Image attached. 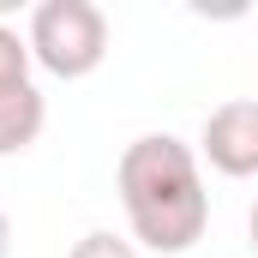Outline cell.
<instances>
[{"label": "cell", "mask_w": 258, "mask_h": 258, "mask_svg": "<svg viewBox=\"0 0 258 258\" xmlns=\"http://www.w3.org/2000/svg\"><path fill=\"white\" fill-rule=\"evenodd\" d=\"M120 204H126L132 234L150 252H186L204 240L210 222V192L198 174L192 144L174 132H144L120 156Z\"/></svg>", "instance_id": "6da1fadb"}, {"label": "cell", "mask_w": 258, "mask_h": 258, "mask_svg": "<svg viewBox=\"0 0 258 258\" xmlns=\"http://www.w3.org/2000/svg\"><path fill=\"white\" fill-rule=\"evenodd\" d=\"M246 234H252V258H258V198H252V216H246Z\"/></svg>", "instance_id": "ba28073f"}, {"label": "cell", "mask_w": 258, "mask_h": 258, "mask_svg": "<svg viewBox=\"0 0 258 258\" xmlns=\"http://www.w3.org/2000/svg\"><path fill=\"white\" fill-rule=\"evenodd\" d=\"M12 84H30V42L0 24V90H12Z\"/></svg>", "instance_id": "5b68a950"}, {"label": "cell", "mask_w": 258, "mask_h": 258, "mask_svg": "<svg viewBox=\"0 0 258 258\" xmlns=\"http://www.w3.org/2000/svg\"><path fill=\"white\" fill-rule=\"evenodd\" d=\"M72 258H138V252H132L120 234H108V228H90V234L72 246Z\"/></svg>", "instance_id": "8992f818"}, {"label": "cell", "mask_w": 258, "mask_h": 258, "mask_svg": "<svg viewBox=\"0 0 258 258\" xmlns=\"http://www.w3.org/2000/svg\"><path fill=\"white\" fill-rule=\"evenodd\" d=\"M42 120H48V102L36 84H12L0 90V156H18L42 138Z\"/></svg>", "instance_id": "277c9868"}, {"label": "cell", "mask_w": 258, "mask_h": 258, "mask_svg": "<svg viewBox=\"0 0 258 258\" xmlns=\"http://www.w3.org/2000/svg\"><path fill=\"white\" fill-rule=\"evenodd\" d=\"M30 60L54 78H90L108 54V18L90 0H42L30 12Z\"/></svg>", "instance_id": "7a4b0ae2"}, {"label": "cell", "mask_w": 258, "mask_h": 258, "mask_svg": "<svg viewBox=\"0 0 258 258\" xmlns=\"http://www.w3.org/2000/svg\"><path fill=\"white\" fill-rule=\"evenodd\" d=\"M204 162L228 180H252L258 174V102L240 96V102H222L210 120H204V138H198Z\"/></svg>", "instance_id": "3957f363"}, {"label": "cell", "mask_w": 258, "mask_h": 258, "mask_svg": "<svg viewBox=\"0 0 258 258\" xmlns=\"http://www.w3.org/2000/svg\"><path fill=\"white\" fill-rule=\"evenodd\" d=\"M12 252V222H6V210H0V258Z\"/></svg>", "instance_id": "52a82bcc"}]
</instances>
